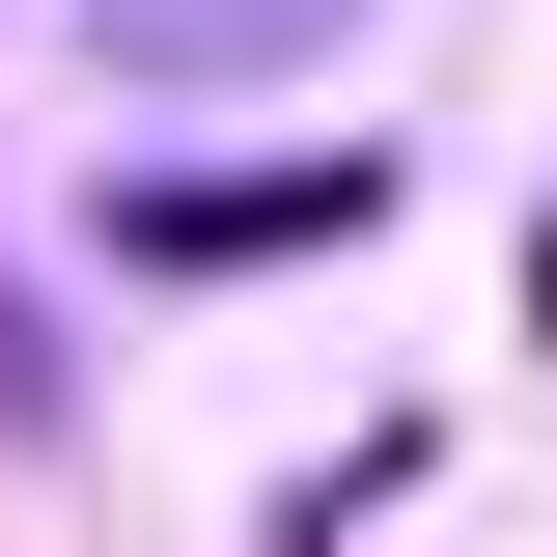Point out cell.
Returning <instances> with one entry per match:
<instances>
[{
  "instance_id": "1",
  "label": "cell",
  "mask_w": 557,
  "mask_h": 557,
  "mask_svg": "<svg viewBox=\"0 0 557 557\" xmlns=\"http://www.w3.org/2000/svg\"><path fill=\"white\" fill-rule=\"evenodd\" d=\"M335 0H112V84H278Z\"/></svg>"
}]
</instances>
